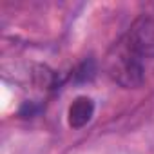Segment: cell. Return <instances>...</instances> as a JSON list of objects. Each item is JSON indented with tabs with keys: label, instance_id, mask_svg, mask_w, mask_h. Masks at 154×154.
I'll return each mask as SVG.
<instances>
[{
	"label": "cell",
	"instance_id": "1",
	"mask_svg": "<svg viewBox=\"0 0 154 154\" xmlns=\"http://www.w3.org/2000/svg\"><path fill=\"white\" fill-rule=\"evenodd\" d=\"M107 72L122 87H138L143 82V58L132 49L127 38H120L107 54Z\"/></svg>",
	"mask_w": 154,
	"mask_h": 154
},
{
	"label": "cell",
	"instance_id": "2",
	"mask_svg": "<svg viewBox=\"0 0 154 154\" xmlns=\"http://www.w3.org/2000/svg\"><path fill=\"white\" fill-rule=\"evenodd\" d=\"M125 38L143 60L154 58V17L143 15L136 18L131 29L127 31Z\"/></svg>",
	"mask_w": 154,
	"mask_h": 154
},
{
	"label": "cell",
	"instance_id": "3",
	"mask_svg": "<svg viewBox=\"0 0 154 154\" xmlns=\"http://www.w3.org/2000/svg\"><path fill=\"white\" fill-rule=\"evenodd\" d=\"M93 114H94V102L87 96H80L71 103L67 112V122L72 129H82L91 122Z\"/></svg>",
	"mask_w": 154,
	"mask_h": 154
}]
</instances>
